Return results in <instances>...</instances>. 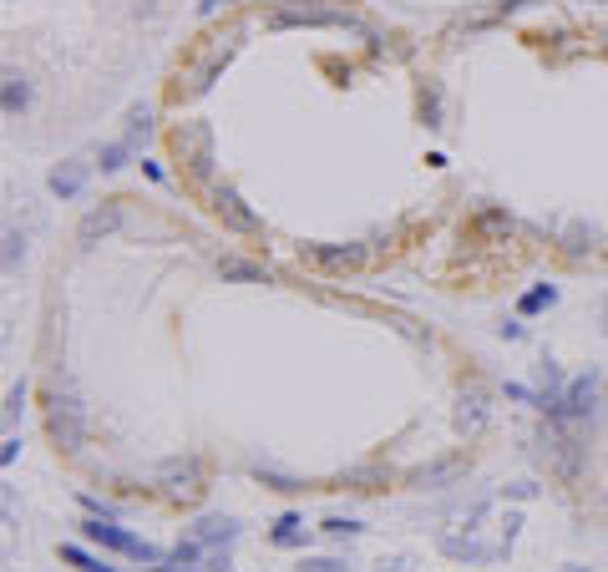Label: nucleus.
I'll return each mask as SVG.
<instances>
[{"mask_svg": "<svg viewBox=\"0 0 608 572\" xmlns=\"http://www.w3.org/2000/svg\"><path fill=\"white\" fill-rule=\"evenodd\" d=\"M360 31V21L345 6H320V0H294V6L269 11V31Z\"/></svg>", "mask_w": 608, "mask_h": 572, "instance_id": "f257e3e1", "label": "nucleus"}, {"mask_svg": "<svg viewBox=\"0 0 608 572\" xmlns=\"http://www.w3.org/2000/svg\"><path fill=\"white\" fill-rule=\"evenodd\" d=\"M46 436L66 456H76L87 446V411H82V400H76L71 390H51L46 395Z\"/></svg>", "mask_w": 608, "mask_h": 572, "instance_id": "f03ea898", "label": "nucleus"}, {"mask_svg": "<svg viewBox=\"0 0 608 572\" xmlns=\"http://www.w3.org/2000/svg\"><path fill=\"white\" fill-rule=\"evenodd\" d=\"M76 527H82V537H87V542H97V547H107V552H122V557H132V562H147L152 572H158V567H163V557H168V552H158L152 542H142V537L122 532V527H117V517H92V512H87Z\"/></svg>", "mask_w": 608, "mask_h": 572, "instance_id": "7ed1b4c3", "label": "nucleus"}, {"mask_svg": "<svg viewBox=\"0 0 608 572\" xmlns=\"http://www.w3.org/2000/svg\"><path fill=\"white\" fill-rule=\"evenodd\" d=\"M538 461H543L563 486H573L578 471H583V461H588V446H578V436H568L563 421H548V426L538 431Z\"/></svg>", "mask_w": 608, "mask_h": 572, "instance_id": "20e7f679", "label": "nucleus"}, {"mask_svg": "<svg viewBox=\"0 0 608 572\" xmlns=\"http://www.w3.org/2000/svg\"><path fill=\"white\" fill-rule=\"evenodd\" d=\"M598 385H603V375L598 370H583V375H573L568 380V390L563 395H543V405L538 411L548 416V421H588L593 411H598Z\"/></svg>", "mask_w": 608, "mask_h": 572, "instance_id": "39448f33", "label": "nucleus"}, {"mask_svg": "<svg viewBox=\"0 0 608 572\" xmlns=\"http://www.w3.org/2000/svg\"><path fill=\"white\" fill-rule=\"evenodd\" d=\"M234 51H239V31L234 36H218L193 66H183V76H178V87H173V97L183 102V97H203L208 87H213V81H218V71L228 66V61H234Z\"/></svg>", "mask_w": 608, "mask_h": 572, "instance_id": "423d86ee", "label": "nucleus"}, {"mask_svg": "<svg viewBox=\"0 0 608 572\" xmlns=\"http://www.w3.org/2000/svg\"><path fill=\"white\" fill-rule=\"evenodd\" d=\"M158 486H163L168 502H198L208 492V471H203L198 456H168L158 466Z\"/></svg>", "mask_w": 608, "mask_h": 572, "instance_id": "0eeeda50", "label": "nucleus"}, {"mask_svg": "<svg viewBox=\"0 0 608 572\" xmlns=\"http://www.w3.org/2000/svg\"><path fill=\"white\" fill-rule=\"evenodd\" d=\"M168 142L193 178H213V127L208 122H178Z\"/></svg>", "mask_w": 608, "mask_h": 572, "instance_id": "6e6552de", "label": "nucleus"}, {"mask_svg": "<svg viewBox=\"0 0 608 572\" xmlns=\"http://www.w3.org/2000/svg\"><path fill=\"white\" fill-rule=\"evenodd\" d=\"M208 208H213V218H218L228 233H244V238H259V233H264V218L244 203V193H239V188H228V183H213Z\"/></svg>", "mask_w": 608, "mask_h": 572, "instance_id": "1a4fd4ad", "label": "nucleus"}, {"mask_svg": "<svg viewBox=\"0 0 608 572\" xmlns=\"http://www.w3.org/2000/svg\"><path fill=\"white\" fill-rule=\"evenodd\" d=\"M299 259H310L325 274H355L365 264V243H299Z\"/></svg>", "mask_w": 608, "mask_h": 572, "instance_id": "9d476101", "label": "nucleus"}, {"mask_svg": "<svg viewBox=\"0 0 608 572\" xmlns=\"http://www.w3.org/2000/svg\"><path fill=\"white\" fill-rule=\"evenodd\" d=\"M122 223H127V203L122 198H102V208H92L82 218V228H76V243H82V249H97V243L112 238Z\"/></svg>", "mask_w": 608, "mask_h": 572, "instance_id": "9b49d317", "label": "nucleus"}, {"mask_svg": "<svg viewBox=\"0 0 608 572\" xmlns=\"http://www.w3.org/2000/svg\"><path fill=\"white\" fill-rule=\"evenodd\" d=\"M487 426H492V395L482 385H462V395H456V431L482 436Z\"/></svg>", "mask_w": 608, "mask_h": 572, "instance_id": "f8f14e48", "label": "nucleus"}, {"mask_svg": "<svg viewBox=\"0 0 608 572\" xmlns=\"http://www.w3.org/2000/svg\"><path fill=\"white\" fill-rule=\"evenodd\" d=\"M472 461H467V451H456V456H441V461H426V466H416L411 476H406V486L411 492H441V486H451L456 476H462Z\"/></svg>", "mask_w": 608, "mask_h": 572, "instance_id": "ddd939ff", "label": "nucleus"}, {"mask_svg": "<svg viewBox=\"0 0 608 572\" xmlns=\"http://www.w3.org/2000/svg\"><path fill=\"white\" fill-rule=\"evenodd\" d=\"M239 517H228V512H203L193 527H188V537L193 542H203V547H228V542H239Z\"/></svg>", "mask_w": 608, "mask_h": 572, "instance_id": "4468645a", "label": "nucleus"}, {"mask_svg": "<svg viewBox=\"0 0 608 572\" xmlns=\"http://www.w3.org/2000/svg\"><path fill=\"white\" fill-rule=\"evenodd\" d=\"M0 107H6V117H21L31 112V76L6 66V76H0Z\"/></svg>", "mask_w": 608, "mask_h": 572, "instance_id": "2eb2a0df", "label": "nucleus"}, {"mask_svg": "<svg viewBox=\"0 0 608 572\" xmlns=\"http://www.w3.org/2000/svg\"><path fill=\"white\" fill-rule=\"evenodd\" d=\"M218 279L223 284H274V274L254 259H239V254H223L218 259Z\"/></svg>", "mask_w": 608, "mask_h": 572, "instance_id": "dca6fc26", "label": "nucleus"}, {"mask_svg": "<svg viewBox=\"0 0 608 572\" xmlns=\"http://www.w3.org/2000/svg\"><path fill=\"white\" fill-rule=\"evenodd\" d=\"M46 188L66 203V198H82V188H87V162H56L51 168V178H46Z\"/></svg>", "mask_w": 608, "mask_h": 572, "instance_id": "f3484780", "label": "nucleus"}, {"mask_svg": "<svg viewBox=\"0 0 608 572\" xmlns=\"http://www.w3.org/2000/svg\"><path fill=\"white\" fill-rule=\"evenodd\" d=\"M203 557H208V547H203V542H193V537H183V542L163 557V567H158V572H203Z\"/></svg>", "mask_w": 608, "mask_h": 572, "instance_id": "a211bd4d", "label": "nucleus"}, {"mask_svg": "<svg viewBox=\"0 0 608 572\" xmlns=\"http://www.w3.org/2000/svg\"><path fill=\"white\" fill-rule=\"evenodd\" d=\"M269 542H274V547H304V542H310V527H304L299 512H284V517H274Z\"/></svg>", "mask_w": 608, "mask_h": 572, "instance_id": "6ab92c4d", "label": "nucleus"}, {"mask_svg": "<svg viewBox=\"0 0 608 572\" xmlns=\"http://www.w3.org/2000/svg\"><path fill=\"white\" fill-rule=\"evenodd\" d=\"M472 228H477L482 238H512V233H517V218H512L507 208H477Z\"/></svg>", "mask_w": 608, "mask_h": 572, "instance_id": "aec40b11", "label": "nucleus"}, {"mask_svg": "<svg viewBox=\"0 0 608 572\" xmlns=\"http://www.w3.org/2000/svg\"><path fill=\"white\" fill-rule=\"evenodd\" d=\"M61 562L76 567V572H122V567H112L107 557H97V552H87V547H76V542H61Z\"/></svg>", "mask_w": 608, "mask_h": 572, "instance_id": "412c9836", "label": "nucleus"}, {"mask_svg": "<svg viewBox=\"0 0 608 572\" xmlns=\"http://www.w3.org/2000/svg\"><path fill=\"white\" fill-rule=\"evenodd\" d=\"M441 552L451 557V562H487L492 557V547H482V542H472V537H441Z\"/></svg>", "mask_w": 608, "mask_h": 572, "instance_id": "4be33fe9", "label": "nucleus"}, {"mask_svg": "<svg viewBox=\"0 0 608 572\" xmlns=\"http://www.w3.org/2000/svg\"><path fill=\"white\" fill-rule=\"evenodd\" d=\"M249 471H254V481L269 486V492H304V481H299V476H289V471H279V466H269V461H254Z\"/></svg>", "mask_w": 608, "mask_h": 572, "instance_id": "5701e85b", "label": "nucleus"}, {"mask_svg": "<svg viewBox=\"0 0 608 572\" xmlns=\"http://www.w3.org/2000/svg\"><path fill=\"white\" fill-rule=\"evenodd\" d=\"M553 304H558V284H532V289L517 299V314L532 319V314H543V309H553Z\"/></svg>", "mask_w": 608, "mask_h": 572, "instance_id": "b1692460", "label": "nucleus"}, {"mask_svg": "<svg viewBox=\"0 0 608 572\" xmlns=\"http://www.w3.org/2000/svg\"><path fill=\"white\" fill-rule=\"evenodd\" d=\"M340 481L350 492H380L386 486V466H350V471H340Z\"/></svg>", "mask_w": 608, "mask_h": 572, "instance_id": "393cba45", "label": "nucleus"}, {"mask_svg": "<svg viewBox=\"0 0 608 572\" xmlns=\"http://www.w3.org/2000/svg\"><path fill=\"white\" fill-rule=\"evenodd\" d=\"M416 112H421V122H426V127H446V122H441V87H436V81H421V92H416Z\"/></svg>", "mask_w": 608, "mask_h": 572, "instance_id": "a878e982", "label": "nucleus"}, {"mask_svg": "<svg viewBox=\"0 0 608 572\" xmlns=\"http://www.w3.org/2000/svg\"><path fill=\"white\" fill-rule=\"evenodd\" d=\"M598 238H603L598 228H583V223H573V228H568V243H563V249H568L573 259H583V254H593V249H598Z\"/></svg>", "mask_w": 608, "mask_h": 572, "instance_id": "bb28decb", "label": "nucleus"}, {"mask_svg": "<svg viewBox=\"0 0 608 572\" xmlns=\"http://www.w3.org/2000/svg\"><path fill=\"white\" fill-rule=\"evenodd\" d=\"M147 132H152V112H147V107H132V112H127V137H122V142L137 152V147L147 142Z\"/></svg>", "mask_w": 608, "mask_h": 572, "instance_id": "cd10ccee", "label": "nucleus"}, {"mask_svg": "<svg viewBox=\"0 0 608 572\" xmlns=\"http://www.w3.org/2000/svg\"><path fill=\"white\" fill-rule=\"evenodd\" d=\"M127 157H132L127 142H107V147L97 152V168H102V173H122V168H127Z\"/></svg>", "mask_w": 608, "mask_h": 572, "instance_id": "c85d7f7f", "label": "nucleus"}, {"mask_svg": "<svg viewBox=\"0 0 608 572\" xmlns=\"http://www.w3.org/2000/svg\"><path fill=\"white\" fill-rule=\"evenodd\" d=\"M538 380H543V395H563L568 390V375L558 370V360L548 355V360H538Z\"/></svg>", "mask_w": 608, "mask_h": 572, "instance_id": "c756f323", "label": "nucleus"}, {"mask_svg": "<svg viewBox=\"0 0 608 572\" xmlns=\"http://www.w3.org/2000/svg\"><path fill=\"white\" fill-rule=\"evenodd\" d=\"M26 264V233L21 228H6V274H16Z\"/></svg>", "mask_w": 608, "mask_h": 572, "instance_id": "7c9ffc66", "label": "nucleus"}, {"mask_svg": "<svg viewBox=\"0 0 608 572\" xmlns=\"http://www.w3.org/2000/svg\"><path fill=\"white\" fill-rule=\"evenodd\" d=\"M320 532H325V537H335V542H345V537H360L365 527H360V522H350V517H325V522H320Z\"/></svg>", "mask_w": 608, "mask_h": 572, "instance_id": "2f4dec72", "label": "nucleus"}, {"mask_svg": "<svg viewBox=\"0 0 608 572\" xmlns=\"http://www.w3.org/2000/svg\"><path fill=\"white\" fill-rule=\"evenodd\" d=\"M26 395H31V385H26V380H16V385H11V395H6V426H16V421H21Z\"/></svg>", "mask_w": 608, "mask_h": 572, "instance_id": "473e14b6", "label": "nucleus"}, {"mask_svg": "<svg viewBox=\"0 0 608 572\" xmlns=\"http://www.w3.org/2000/svg\"><path fill=\"white\" fill-rule=\"evenodd\" d=\"M502 395H507L512 405H532V411L543 405V395H538V390H532V385H517V380H507V385H502Z\"/></svg>", "mask_w": 608, "mask_h": 572, "instance_id": "72a5a7b5", "label": "nucleus"}, {"mask_svg": "<svg viewBox=\"0 0 608 572\" xmlns=\"http://www.w3.org/2000/svg\"><path fill=\"white\" fill-rule=\"evenodd\" d=\"M299 572H350V562H340V557H304Z\"/></svg>", "mask_w": 608, "mask_h": 572, "instance_id": "f704fd0d", "label": "nucleus"}, {"mask_svg": "<svg viewBox=\"0 0 608 572\" xmlns=\"http://www.w3.org/2000/svg\"><path fill=\"white\" fill-rule=\"evenodd\" d=\"M538 492H543L538 481H512V486H502V497H507V502H532Z\"/></svg>", "mask_w": 608, "mask_h": 572, "instance_id": "c9c22d12", "label": "nucleus"}, {"mask_svg": "<svg viewBox=\"0 0 608 572\" xmlns=\"http://www.w3.org/2000/svg\"><path fill=\"white\" fill-rule=\"evenodd\" d=\"M517 532H522V512H507V522H502V552H512Z\"/></svg>", "mask_w": 608, "mask_h": 572, "instance_id": "e433bc0d", "label": "nucleus"}, {"mask_svg": "<svg viewBox=\"0 0 608 572\" xmlns=\"http://www.w3.org/2000/svg\"><path fill=\"white\" fill-rule=\"evenodd\" d=\"M228 6H239V0H198V16L208 21V16H218V11H228Z\"/></svg>", "mask_w": 608, "mask_h": 572, "instance_id": "4c0bfd02", "label": "nucleus"}, {"mask_svg": "<svg viewBox=\"0 0 608 572\" xmlns=\"http://www.w3.org/2000/svg\"><path fill=\"white\" fill-rule=\"evenodd\" d=\"M82 507H87L92 517H117V507H112V502H97V497H82Z\"/></svg>", "mask_w": 608, "mask_h": 572, "instance_id": "58836bf2", "label": "nucleus"}, {"mask_svg": "<svg viewBox=\"0 0 608 572\" xmlns=\"http://www.w3.org/2000/svg\"><path fill=\"white\" fill-rule=\"evenodd\" d=\"M16 456H21V441L6 436V446H0V466H16Z\"/></svg>", "mask_w": 608, "mask_h": 572, "instance_id": "ea45409f", "label": "nucleus"}, {"mask_svg": "<svg viewBox=\"0 0 608 572\" xmlns=\"http://www.w3.org/2000/svg\"><path fill=\"white\" fill-rule=\"evenodd\" d=\"M497 335H502V340H522L527 330H522V324H517V319H502V324H497Z\"/></svg>", "mask_w": 608, "mask_h": 572, "instance_id": "a19ab883", "label": "nucleus"}, {"mask_svg": "<svg viewBox=\"0 0 608 572\" xmlns=\"http://www.w3.org/2000/svg\"><path fill=\"white\" fill-rule=\"evenodd\" d=\"M142 173H147V183H168V173L158 168V162H147V157H142Z\"/></svg>", "mask_w": 608, "mask_h": 572, "instance_id": "79ce46f5", "label": "nucleus"}, {"mask_svg": "<svg viewBox=\"0 0 608 572\" xmlns=\"http://www.w3.org/2000/svg\"><path fill=\"white\" fill-rule=\"evenodd\" d=\"M563 572H588V567H583V562H568V567H563Z\"/></svg>", "mask_w": 608, "mask_h": 572, "instance_id": "37998d69", "label": "nucleus"}, {"mask_svg": "<svg viewBox=\"0 0 608 572\" xmlns=\"http://www.w3.org/2000/svg\"><path fill=\"white\" fill-rule=\"evenodd\" d=\"M380 572H406V567H401V562H391V567H380Z\"/></svg>", "mask_w": 608, "mask_h": 572, "instance_id": "c03bdc74", "label": "nucleus"}, {"mask_svg": "<svg viewBox=\"0 0 608 572\" xmlns=\"http://www.w3.org/2000/svg\"><path fill=\"white\" fill-rule=\"evenodd\" d=\"M603 330H608V304H603Z\"/></svg>", "mask_w": 608, "mask_h": 572, "instance_id": "a18cd8bd", "label": "nucleus"}, {"mask_svg": "<svg viewBox=\"0 0 608 572\" xmlns=\"http://www.w3.org/2000/svg\"><path fill=\"white\" fill-rule=\"evenodd\" d=\"M603 507H608V492H603Z\"/></svg>", "mask_w": 608, "mask_h": 572, "instance_id": "49530a36", "label": "nucleus"}, {"mask_svg": "<svg viewBox=\"0 0 608 572\" xmlns=\"http://www.w3.org/2000/svg\"><path fill=\"white\" fill-rule=\"evenodd\" d=\"M603 6H608V0H603Z\"/></svg>", "mask_w": 608, "mask_h": 572, "instance_id": "de8ad7c7", "label": "nucleus"}]
</instances>
